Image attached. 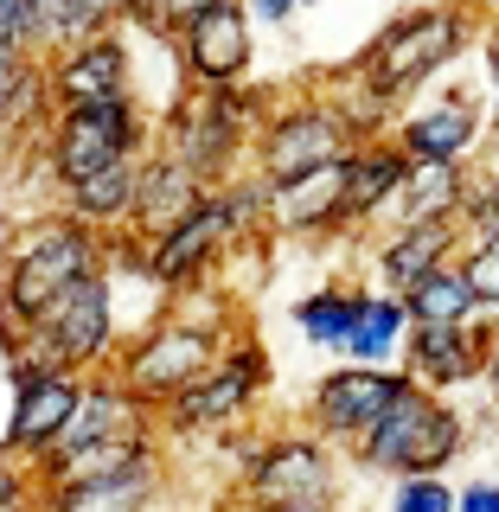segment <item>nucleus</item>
<instances>
[{"label": "nucleus", "instance_id": "1", "mask_svg": "<svg viewBox=\"0 0 499 512\" xmlns=\"http://www.w3.org/2000/svg\"><path fill=\"white\" fill-rule=\"evenodd\" d=\"M480 26H487V13H474L468 0H423V7L391 13L346 64V103L359 109L372 135H384L410 96H423L448 64L474 52Z\"/></svg>", "mask_w": 499, "mask_h": 512}, {"label": "nucleus", "instance_id": "2", "mask_svg": "<svg viewBox=\"0 0 499 512\" xmlns=\"http://www.w3.org/2000/svg\"><path fill=\"white\" fill-rule=\"evenodd\" d=\"M96 269H109V244L90 224L64 218L58 205L13 224L0 244V359H13L20 340L45 320V308Z\"/></svg>", "mask_w": 499, "mask_h": 512}, {"label": "nucleus", "instance_id": "3", "mask_svg": "<svg viewBox=\"0 0 499 512\" xmlns=\"http://www.w3.org/2000/svg\"><path fill=\"white\" fill-rule=\"evenodd\" d=\"M212 295H218V282L199 288V295L167 301V314H160V320L122 333L109 372H116L141 404L167 410L173 397L192 391V384L224 359V346H231V301H212Z\"/></svg>", "mask_w": 499, "mask_h": 512}, {"label": "nucleus", "instance_id": "4", "mask_svg": "<svg viewBox=\"0 0 499 512\" xmlns=\"http://www.w3.org/2000/svg\"><path fill=\"white\" fill-rule=\"evenodd\" d=\"M269 90H250V84H224V90H192L154 122V148H167L180 167H192L205 186H224L250 167V141L263 128Z\"/></svg>", "mask_w": 499, "mask_h": 512}, {"label": "nucleus", "instance_id": "5", "mask_svg": "<svg viewBox=\"0 0 499 512\" xmlns=\"http://www.w3.org/2000/svg\"><path fill=\"white\" fill-rule=\"evenodd\" d=\"M372 128L359 122V109L346 103V90H301V96H276L263 128L250 141V173L269 186H288L301 173L340 167Z\"/></svg>", "mask_w": 499, "mask_h": 512}, {"label": "nucleus", "instance_id": "6", "mask_svg": "<svg viewBox=\"0 0 499 512\" xmlns=\"http://www.w3.org/2000/svg\"><path fill=\"white\" fill-rule=\"evenodd\" d=\"M461 455H468V416L455 410V397H436L416 378H404L346 461L359 474L397 480V474H448Z\"/></svg>", "mask_w": 499, "mask_h": 512}, {"label": "nucleus", "instance_id": "7", "mask_svg": "<svg viewBox=\"0 0 499 512\" xmlns=\"http://www.w3.org/2000/svg\"><path fill=\"white\" fill-rule=\"evenodd\" d=\"M148 148H154V116L141 109V96H103V103L52 109L39 160H45V180L64 192V186L90 180V173L116 167V160H141Z\"/></svg>", "mask_w": 499, "mask_h": 512}, {"label": "nucleus", "instance_id": "8", "mask_svg": "<svg viewBox=\"0 0 499 512\" xmlns=\"http://www.w3.org/2000/svg\"><path fill=\"white\" fill-rule=\"evenodd\" d=\"M340 461H346L340 448L301 423L263 429V448L237 474V500H244V512H288V506L340 512Z\"/></svg>", "mask_w": 499, "mask_h": 512}, {"label": "nucleus", "instance_id": "9", "mask_svg": "<svg viewBox=\"0 0 499 512\" xmlns=\"http://www.w3.org/2000/svg\"><path fill=\"white\" fill-rule=\"evenodd\" d=\"M269 378H276V365H269V346L256 340V333H231L224 359H218L199 384H192V391H180L167 410H160V436H167V442L224 436V429H237L256 404H263Z\"/></svg>", "mask_w": 499, "mask_h": 512}, {"label": "nucleus", "instance_id": "10", "mask_svg": "<svg viewBox=\"0 0 499 512\" xmlns=\"http://www.w3.org/2000/svg\"><path fill=\"white\" fill-rule=\"evenodd\" d=\"M397 384H404L397 365H352V359H340L333 372H320L308 384V404H301L295 423L314 429L320 442H333L340 455H352V448L365 442V429L384 416V404L397 397Z\"/></svg>", "mask_w": 499, "mask_h": 512}, {"label": "nucleus", "instance_id": "11", "mask_svg": "<svg viewBox=\"0 0 499 512\" xmlns=\"http://www.w3.org/2000/svg\"><path fill=\"white\" fill-rule=\"evenodd\" d=\"M32 333H39V340L52 346L64 365H71V372H103V365L116 359V346H122L116 276H109V269H96V276H84L77 288H64Z\"/></svg>", "mask_w": 499, "mask_h": 512}, {"label": "nucleus", "instance_id": "12", "mask_svg": "<svg viewBox=\"0 0 499 512\" xmlns=\"http://www.w3.org/2000/svg\"><path fill=\"white\" fill-rule=\"evenodd\" d=\"M250 7L244 0H212L199 7L192 20L173 32V52H180V77L192 90H224V84H244L250 64H256V32H250Z\"/></svg>", "mask_w": 499, "mask_h": 512}, {"label": "nucleus", "instance_id": "13", "mask_svg": "<svg viewBox=\"0 0 499 512\" xmlns=\"http://www.w3.org/2000/svg\"><path fill=\"white\" fill-rule=\"evenodd\" d=\"M160 410L141 404L128 384L109 372H84V397H77L71 429L58 436L52 455H84V448H160Z\"/></svg>", "mask_w": 499, "mask_h": 512}, {"label": "nucleus", "instance_id": "14", "mask_svg": "<svg viewBox=\"0 0 499 512\" xmlns=\"http://www.w3.org/2000/svg\"><path fill=\"white\" fill-rule=\"evenodd\" d=\"M487 135H493L487 109H480V96L461 90V84L423 96V103H410V109H397V122H391V141L410 160H461V167L480 160Z\"/></svg>", "mask_w": 499, "mask_h": 512}, {"label": "nucleus", "instance_id": "15", "mask_svg": "<svg viewBox=\"0 0 499 512\" xmlns=\"http://www.w3.org/2000/svg\"><path fill=\"white\" fill-rule=\"evenodd\" d=\"M499 346V314H474L468 327H410L404 352H397V372L416 378L423 391H461V384L487 378V359Z\"/></svg>", "mask_w": 499, "mask_h": 512}, {"label": "nucleus", "instance_id": "16", "mask_svg": "<svg viewBox=\"0 0 499 512\" xmlns=\"http://www.w3.org/2000/svg\"><path fill=\"white\" fill-rule=\"evenodd\" d=\"M45 64V90L52 103H103V96H135V52H128L122 26L116 32H90V39L64 45V52L39 58Z\"/></svg>", "mask_w": 499, "mask_h": 512}, {"label": "nucleus", "instance_id": "17", "mask_svg": "<svg viewBox=\"0 0 499 512\" xmlns=\"http://www.w3.org/2000/svg\"><path fill=\"white\" fill-rule=\"evenodd\" d=\"M77 397H84V372H45L13 384V410H7V436H0V455L7 461H45L58 448V436L71 429Z\"/></svg>", "mask_w": 499, "mask_h": 512}, {"label": "nucleus", "instance_id": "18", "mask_svg": "<svg viewBox=\"0 0 499 512\" xmlns=\"http://www.w3.org/2000/svg\"><path fill=\"white\" fill-rule=\"evenodd\" d=\"M461 244H468V231H461V218H429V224H384L372 231V288L384 295H404L429 276V269L455 263Z\"/></svg>", "mask_w": 499, "mask_h": 512}, {"label": "nucleus", "instance_id": "19", "mask_svg": "<svg viewBox=\"0 0 499 512\" xmlns=\"http://www.w3.org/2000/svg\"><path fill=\"white\" fill-rule=\"evenodd\" d=\"M269 237H282V244H333V237H352L346 173L320 167V173H301L288 186H269Z\"/></svg>", "mask_w": 499, "mask_h": 512}, {"label": "nucleus", "instance_id": "20", "mask_svg": "<svg viewBox=\"0 0 499 512\" xmlns=\"http://www.w3.org/2000/svg\"><path fill=\"white\" fill-rule=\"evenodd\" d=\"M340 173H346V224L359 237L384 231L391 212H397V192L410 180V154L391 141V128H384V135H365L359 148L340 160Z\"/></svg>", "mask_w": 499, "mask_h": 512}, {"label": "nucleus", "instance_id": "21", "mask_svg": "<svg viewBox=\"0 0 499 512\" xmlns=\"http://www.w3.org/2000/svg\"><path fill=\"white\" fill-rule=\"evenodd\" d=\"M160 493H167V455H148L116 474H77L58 487H39L32 512H154Z\"/></svg>", "mask_w": 499, "mask_h": 512}, {"label": "nucleus", "instance_id": "22", "mask_svg": "<svg viewBox=\"0 0 499 512\" xmlns=\"http://www.w3.org/2000/svg\"><path fill=\"white\" fill-rule=\"evenodd\" d=\"M205 186L192 167H180L167 148H148V160H141V186H135V218H128V237L135 244H148V237H160L167 224H180L192 205L205 199Z\"/></svg>", "mask_w": 499, "mask_h": 512}, {"label": "nucleus", "instance_id": "23", "mask_svg": "<svg viewBox=\"0 0 499 512\" xmlns=\"http://www.w3.org/2000/svg\"><path fill=\"white\" fill-rule=\"evenodd\" d=\"M141 160H148V154H141ZM141 160H116V167H103V173H90V180L64 186V192H58V212L77 218V224H90L96 237H122L128 218H135Z\"/></svg>", "mask_w": 499, "mask_h": 512}, {"label": "nucleus", "instance_id": "24", "mask_svg": "<svg viewBox=\"0 0 499 512\" xmlns=\"http://www.w3.org/2000/svg\"><path fill=\"white\" fill-rule=\"evenodd\" d=\"M474 167L461 160H410V180L397 192L391 224H429V218H461V199H468Z\"/></svg>", "mask_w": 499, "mask_h": 512}, {"label": "nucleus", "instance_id": "25", "mask_svg": "<svg viewBox=\"0 0 499 512\" xmlns=\"http://www.w3.org/2000/svg\"><path fill=\"white\" fill-rule=\"evenodd\" d=\"M404 333H410L404 301L365 282V301H359V314H352V333H346L340 359H352V365H397V352H404Z\"/></svg>", "mask_w": 499, "mask_h": 512}, {"label": "nucleus", "instance_id": "26", "mask_svg": "<svg viewBox=\"0 0 499 512\" xmlns=\"http://www.w3.org/2000/svg\"><path fill=\"white\" fill-rule=\"evenodd\" d=\"M404 314H410V327H468L474 314H487L480 308V295H474V282L461 276V263H442V269H429L416 288H404Z\"/></svg>", "mask_w": 499, "mask_h": 512}, {"label": "nucleus", "instance_id": "27", "mask_svg": "<svg viewBox=\"0 0 499 512\" xmlns=\"http://www.w3.org/2000/svg\"><path fill=\"white\" fill-rule=\"evenodd\" d=\"M359 301H365V282H320V288H308V295L288 308V320H295V333H301L308 346L340 352L346 333H352V314H359Z\"/></svg>", "mask_w": 499, "mask_h": 512}, {"label": "nucleus", "instance_id": "28", "mask_svg": "<svg viewBox=\"0 0 499 512\" xmlns=\"http://www.w3.org/2000/svg\"><path fill=\"white\" fill-rule=\"evenodd\" d=\"M461 231H468V244H499V160L474 167L468 199H461Z\"/></svg>", "mask_w": 499, "mask_h": 512}, {"label": "nucleus", "instance_id": "29", "mask_svg": "<svg viewBox=\"0 0 499 512\" xmlns=\"http://www.w3.org/2000/svg\"><path fill=\"white\" fill-rule=\"evenodd\" d=\"M455 480L448 474H397L384 493V512H455Z\"/></svg>", "mask_w": 499, "mask_h": 512}, {"label": "nucleus", "instance_id": "30", "mask_svg": "<svg viewBox=\"0 0 499 512\" xmlns=\"http://www.w3.org/2000/svg\"><path fill=\"white\" fill-rule=\"evenodd\" d=\"M461 276L474 282V295H480V308L499 314V244H461Z\"/></svg>", "mask_w": 499, "mask_h": 512}, {"label": "nucleus", "instance_id": "31", "mask_svg": "<svg viewBox=\"0 0 499 512\" xmlns=\"http://www.w3.org/2000/svg\"><path fill=\"white\" fill-rule=\"evenodd\" d=\"M32 77H39V58H32V52H0V135H7L20 96L32 90Z\"/></svg>", "mask_w": 499, "mask_h": 512}, {"label": "nucleus", "instance_id": "32", "mask_svg": "<svg viewBox=\"0 0 499 512\" xmlns=\"http://www.w3.org/2000/svg\"><path fill=\"white\" fill-rule=\"evenodd\" d=\"M0 52H32V0H0Z\"/></svg>", "mask_w": 499, "mask_h": 512}, {"label": "nucleus", "instance_id": "33", "mask_svg": "<svg viewBox=\"0 0 499 512\" xmlns=\"http://www.w3.org/2000/svg\"><path fill=\"white\" fill-rule=\"evenodd\" d=\"M455 512H499V480H461V493H455Z\"/></svg>", "mask_w": 499, "mask_h": 512}, {"label": "nucleus", "instance_id": "34", "mask_svg": "<svg viewBox=\"0 0 499 512\" xmlns=\"http://www.w3.org/2000/svg\"><path fill=\"white\" fill-rule=\"evenodd\" d=\"M244 7H250L256 26H288L301 7H314V0H244Z\"/></svg>", "mask_w": 499, "mask_h": 512}, {"label": "nucleus", "instance_id": "35", "mask_svg": "<svg viewBox=\"0 0 499 512\" xmlns=\"http://www.w3.org/2000/svg\"><path fill=\"white\" fill-rule=\"evenodd\" d=\"M480 52H487V77H493V116H499V7L480 26Z\"/></svg>", "mask_w": 499, "mask_h": 512}, {"label": "nucleus", "instance_id": "36", "mask_svg": "<svg viewBox=\"0 0 499 512\" xmlns=\"http://www.w3.org/2000/svg\"><path fill=\"white\" fill-rule=\"evenodd\" d=\"M480 384H487V397H493V410H499V346H493V359H487V378H480Z\"/></svg>", "mask_w": 499, "mask_h": 512}, {"label": "nucleus", "instance_id": "37", "mask_svg": "<svg viewBox=\"0 0 499 512\" xmlns=\"http://www.w3.org/2000/svg\"><path fill=\"white\" fill-rule=\"evenodd\" d=\"M468 7H474V13H493V7H499V0H468Z\"/></svg>", "mask_w": 499, "mask_h": 512}, {"label": "nucleus", "instance_id": "38", "mask_svg": "<svg viewBox=\"0 0 499 512\" xmlns=\"http://www.w3.org/2000/svg\"><path fill=\"white\" fill-rule=\"evenodd\" d=\"M7 231H13V224H7V218H0V244H7Z\"/></svg>", "mask_w": 499, "mask_h": 512}, {"label": "nucleus", "instance_id": "39", "mask_svg": "<svg viewBox=\"0 0 499 512\" xmlns=\"http://www.w3.org/2000/svg\"><path fill=\"white\" fill-rule=\"evenodd\" d=\"M288 512H320V506H288Z\"/></svg>", "mask_w": 499, "mask_h": 512}, {"label": "nucleus", "instance_id": "40", "mask_svg": "<svg viewBox=\"0 0 499 512\" xmlns=\"http://www.w3.org/2000/svg\"><path fill=\"white\" fill-rule=\"evenodd\" d=\"M493 141H499V116H493Z\"/></svg>", "mask_w": 499, "mask_h": 512}]
</instances>
